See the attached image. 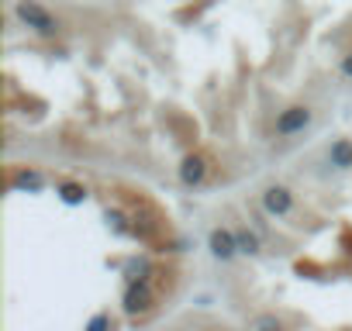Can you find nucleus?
<instances>
[{
  "label": "nucleus",
  "mask_w": 352,
  "mask_h": 331,
  "mask_svg": "<svg viewBox=\"0 0 352 331\" xmlns=\"http://www.w3.org/2000/svg\"><path fill=\"white\" fill-rule=\"evenodd\" d=\"M104 225L118 235V238H131L135 235V221H131V211H121V207H107L104 211Z\"/></svg>",
  "instance_id": "1a4fd4ad"
},
{
  "label": "nucleus",
  "mask_w": 352,
  "mask_h": 331,
  "mask_svg": "<svg viewBox=\"0 0 352 331\" xmlns=\"http://www.w3.org/2000/svg\"><path fill=\"white\" fill-rule=\"evenodd\" d=\"M131 221H135V235L131 238H138L145 245L162 238V218H159V211L148 201H138V211H131Z\"/></svg>",
  "instance_id": "423d86ee"
},
{
  "label": "nucleus",
  "mask_w": 352,
  "mask_h": 331,
  "mask_svg": "<svg viewBox=\"0 0 352 331\" xmlns=\"http://www.w3.org/2000/svg\"><path fill=\"white\" fill-rule=\"evenodd\" d=\"M235 238H239V255H249V259H259V255H263V238H259L256 228L239 225V228H235Z\"/></svg>",
  "instance_id": "9d476101"
},
{
  "label": "nucleus",
  "mask_w": 352,
  "mask_h": 331,
  "mask_svg": "<svg viewBox=\"0 0 352 331\" xmlns=\"http://www.w3.org/2000/svg\"><path fill=\"white\" fill-rule=\"evenodd\" d=\"M311 121H314V111H311L307 104H287V107L276 114V121H273V135H276V138H294V135L307 131Z\"/></svg>",
  "instance_id": "20e7f679"
},
{
  "label": "nucleus",
  "mask_w": 352,
  "mask_h": 331,
  "mask_svg": "<svg viewBox=\"0 0 352 331\" xmlns=\"http://www.w3.org/2000/svg\"><path fill=\"white\" fill-rule=\"evenodd\" d=\"M121 273H124V283H128V279H152V276H155V266H152L148 255H131V259L121 266Z\"/></svg>",
  "instance_id": "f8f14e48"
},
{
  "label": "nucleus",
  "mask_w": 352,
  "mask_h": 331,
  "mask_svg": "<svg viewBox=\"0 0 352 331\" xmlns=\"http://www.w3.org/2000/svg\"><path fill=\"white\" fill-rule=\"evenodd\" d=\"M211 170H214L211 152H208V148H190V152L180 159V166H176V176H180L184 187L194 190V187H204V183H208Z\"/></svg>",
  "instance_id": "7ed1b4c3"
},
{
  "label": "nucleus",
  "mask_w": 352,
  "mask_h": 331,
  "mask_svg": "<svg viewBox=\"0 0 352 331\" xmlns=\"http://www.w3.org/2000/svg\"><path fill=\"white\" fill-rule=\"evenodd\" d=\"M338 73H342V76H345V80L352 83V49H349V52H345V56L338 59Z\"/></svg>",
  "instance_id": "dca6fc26"
},
{
  "label": "nucleus",
  "mask_w": 352,
  "mask_h": 331,
  "mask_svg": "<svg viewBox=\"0 0 352 331\" xmlns=\"http://www.w3.org/2000/svg\"><path fill=\"white\" fill-rule=\"evenodd\" d=\"M8 187L11 190H28V194H42L45 190V176L38 170H32V166H18V170H11V176H8Z\"/></svg>",
  "instance_id": "6e6552de"
},
{
  "label": "nucleus",
  "mask_w": 352,
  "mask_h": 331,
  "mask_svg": "<svg viewBox=\"0 0 352 331\" xmlns=\"http://www.w3.org/2000/svg\"><path fill=\"white\" fill-rule=\"evenodd\" d=\"M159 304V293L152 286V279H128L124 283V293H121V310L131 317V321H145Z\"/></svg>",
  "instance_id": "f257e3e1"
},
{
  "label": "nucleus",
  "mask_w": 352,
  "mask_h": 331,
  "mask_svg": "<svg viewBox=\"0 0 352 331\" xmlns=\"http://www.w3.org/2000/svg\"><path fill=\"white\" fill-rule=\"evenodd\" d=\"M249 328L252 331H283V317L280 314H256L249 321Z\"/></svg>",
  "instance_id": "4468645a"
},
{
  "label": "nucleus",
  "mask_w": 352,
  "mask_h": 331,
  "mask_svg": "<svg viewBox=\"0 0 352 331\" xmlns=\"http://www.w3.org/2000/svg\"><path fill=\"white\" fill-rule=\"evenodd\" d=\"M14 18L28 32H35L38 38H56L59 35V18L49 8H42L38 0H14Z\"/></svg>",
  "instance_id": "f03ea898"
},
{
  "label": "nucleus",
  "mask_w": 352,
  "mask_h": 331,
  "mask_svg": "<svg viewBox=\"0 0 352 331\" xmlns=\"http://www.w3.org/2000/svg\"><path fill=\"white\" fill-rule=\"evenodd\" d=\"M56 194H59V201H63L66 207H80V204H87V197H90L87 183H80V180H63V183L56 187Z\"/></svg>",
  "instance_id": "9b49d317"
},
{
  "label": "nucleus",
  "mask_w": 352,
  "mask_h": 331,
  "mask_svg": "<svg viewBox=\"0 0 352 331\" xmlns=\"http://www.w3.org/2000/svg\"><path fill=\"white\" fill-rule=\"evenodd\" d=\"M114 321H111V314H97V317H90L87 321V331H104V328H111Z\"/></svg>",
  "instance_id": "2eb2a0df"
},
{
  "label": "nucleus",
  "mask_w": 352,
  "mask_h": 331,
  "mask_svg": "<svg viewBox=\"0 0 352 331\" xmlns=\"http://www.w3.org/2000/svg\"><path fill=\"white\" fill-rule=\"evenodd\" d=\"M259 207H263V214H270V218H290V214L297 211V197H294L290 187L270 183V187L259 194Z\"/></svg>",
  "instance_id": "39448f33"
},
{
  "label": "nucleus",
  "mask_w": 352,
  "mask_h": 331,
  "mask_svg": "<svg viewBox=\"0 0 352 331\" xmlns=\"http://www.w3.org/2000/svg\"><path fill=\"white\" fill-rule=\"evenodd\" d=\"M208 249H211V255H214L218 262H232V259L239 255V238H235V228H225V225L211 228V235H208Z\"/></svg>",
  "instance_id": "0eeeda50"
},
{
  "label": "nucleus",
  "mask_w": 352,
  "mask_h": 331,
  "mask_svg": "<svg viewBox=\"0 0 352 331\" xmlns=\"http://www.w3.org/2000/svg\"><path fill=\"white\" fill-rule=\"evenodd\" d=\"M328 162L335 170H352V141L349 138H335L328 145Z\"/></svg>",
  "instance_id": "ddd939ff"
}]
</instances>
